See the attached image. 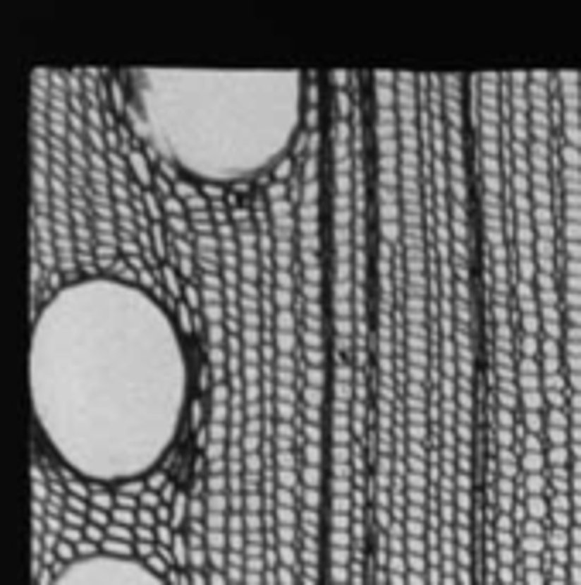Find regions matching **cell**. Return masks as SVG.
Returning <instances> with one entry per match:
<instances>
[{"label":"cell","mask_w":581,"mask_h":585,"mask_svg":"<svg viewBox=\"0 0 581 585\" xmlns=\"http://www.w3.org/2000/svg\"><path fill=\"white\" fill-rule=\"evenodd\" d=\"M31 418L45 449L90 483L151 476L175 452L192 360L147 288L90 274L45 298L27 342Z\"/></svg>","instance_id":"cell-1"},{"label":"cell","mask_w":581,"mask_h":585,"mask_svg":"<svg viewBox=\"0 0 581 585\" xmlns=\"http://www.w3.org/2000/svg\"><path fill=\"white\" fill-rule=\"evenodd\" d=\"M301 68H130L127 113L157 158L205 185L274 171L308 123Z\"/></svg>","instance_id":"cell-2"},{"label":"cell","mask_w":581,"mask_h":585,"mask_svg":"<svg viewBox=\"0 0 581 585\" xmlns=\"http://www.w3.org/2000/svg\"><path fill=\"white\" fill-rule=\"evenodd\" d=\"M48 585H171L164 575H157L151 565L130 555H113V551H99V555H82L75 562H68Z\"/></svg>","instance_id":"cell-3"}]
</instances>
